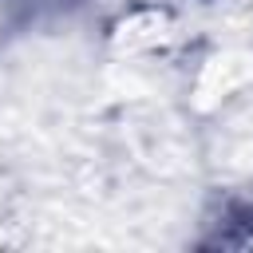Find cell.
I'll list each match as a JSON object with an SVG mask.
<instances>
[{"label":"cell","mask_w":253,"mask_h":253,"mask_svg":"<svg viewBox=\"0 0 253 253\" xmlns=\"http://www.w3.org/2000/svg\"><path fill=\"white\" fill-rule=\"evenodd\" d=\"M162 24H166V20H162L158 12L134 16V20H126V24H123V36H119V40H123L126 47H146V43H154V40L162 36Z\"/></svg>","instance_id":"7a4b0ae2"},{"label":"cell","mask_w":253,"mask_h":253,"mask_svg":"<svg viewBox=\"0 0 253 253\" xmlns=\"http://www.w3.org/2000/svg\"><path fill=\"white\" fill-rule=\"evenodd\" d=\"M245 79H253V51H225L217 59L206 63L202 79H198V95H202V107L225 99L229 91H237Z\"/></svg>","instance_id":"6da1fadb"}]
</instances>
